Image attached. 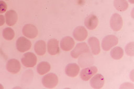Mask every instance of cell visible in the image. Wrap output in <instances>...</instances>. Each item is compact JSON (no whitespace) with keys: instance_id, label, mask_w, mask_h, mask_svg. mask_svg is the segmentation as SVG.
Returning a JSON list of instances; mask_svg holds the SVG:
<instances>
[{"instance_id":"obj_28","label":"cell","mask_w":134,"mask_h":89,"mask_svg":"<svg viewBox=\"0 0 134 89\" xmlns=\"http://www.w3.org/2000/svg\"><path fill=\"white\" fill-rule=\"evenodd\" d=\"M0 88H1V89H3V88H4V87H3V86L1 85V84H0Z\"/></svg>"},{"instance_id":"obj_3","label":"cell","mask_w":134,"mask_h":89,"mask_svg":"<svg viewBox=\"0 0 134 89\" xmlns=\"http://www.w3.org/2000/svg\"><path fill=\"white\" fill-rule=\"evenodd\" d=\"M88 52H90L89 47L86 43L82 42L77 43L73 51L71 52L70 55L73 58H77L82 54Z\"/></svg>"},{"instance_id":"obj_10","label":"cell","mask_w":134,"mask_h":89,"mask_svg":"<svg viewBox=\"0 0 134 89\" xmlns=\"http://www.w3.org/2000/svg\"><path fill=\"white\" fill-rule=\"evenodd\" d=\"M6 68L10 73L15 74L18 73L20 70V63L16 59H11L7 61L6 64Z\"/></svg>"},{"instance_id":"obj_15","label":"cell","mask_w":134,"mask_h":89,"mask_svg":"<svg viewBox=\"0 0 134 89\" xmlns=\"http://www.w3.org/2000/svg\"><path fill=\"white\" fill-rule=\"evenodd\" d=\"M85 26L88 29L94 30L97 27L98 24V19L96 16L90 14L85 19Z\"/></svg>"},{"instance_id":"obj_22","label":"cell","mask_w":134,"mask_h":89,"mask_svg":"<svg viewBox=\"0 0 134 89\" xmlns=\"http://www.w3.org/2000/svg\"><path fill=\"white\" fill-rule=\"evenodd\" d=\"M124 54V51L121 47L118 46L113 48L110 51V55L114 60H119L123 57Z\"/></svg>"},{"instance_id":"obj_4","label":"cell","mask_w":134,"mask_h":89,"mask_svg":"<svg viewBox=\"0 0 134 89\" xmlns=\"http://www.w3.org/2000/svg\"><path fill=\"white\" fill-rule=\"evenodd\" d=\"M21 61L26 67H34L37 62V57L34 53L27 52L23 56Z\"/></svg>"},{"instance_id":"obj_12","label":"cell","mask_w":134,"mask_h":89,"mask_svg":"<svg viewBox=\"0 0 134 89\" xmlns=\"http://www.w3.org/2000/svg\"><path fill=\"white\" fill-rule=\"evenodd\" d=\"M105 82V79L103 75L100 74H97L94 75L90 81V85L93 88L99 89L102 88Z\"/></svg>"},{"instance_id":"obj_18","label":"cell","mask_w":134,"mask_h":89,"mask_svg":"<svg viewBox=\"0 0 134 89\" xmlns=\"http://www.w3.org/2000/svg\"><path fill=\"white\" fill-rule=\"evenodd\" d=\"M18 16L14 10H9L5 13L6 23L9 26H13L17 23Z\"/></svg>"},{"instance_id":"obj_7","label":"cell","mask_w":134,"mask_h":89,"mask_svg":"<svg viewBox=\"0 0 134 89\" xmlns=\"http://www.w3.org/2000/svg\"><path fill=\"white\" fill-rule=\"evenodd\" d=\"M23 34L27 38L34 39L38 36V30L35 26L31 24H27L24 26L22 30Z\"/></svg>"},{"instance_id":"obj_14","label":"cell","mask_w":134,"mask_h":89,"mask_svg":"<svg viewBox=\"0 0 134 89\" xmlns=\"http://www.w3.org/2000/svg\"><path fill=\"white\" fill-rule=\"evenodd\" d=\"M88 43L91 49L93 55H97L100 53V43L98 39L96 37H91L88 39Z\"/></svg>"},{"instance_id":"obj_25","label":"cell","mask_w":134,"mask_h":89,"mask_svg":"<svg viewBox=\"0 0 134 89\" xmlns=\"http://www.w3.org/2000/svg\"><path fill=\"white\" fill-rule=\"evenodd\" d=\"M7 5L3 1H0V14H3L7 10Z\"/></svg>"},{"instance_id":"obj_1","label":"cell","mask_w":134,"mask_h":89,"mask_svg":"<svg viewBox=\"0 0 134 89\" xmlns=\"http://www.w3.org/2000/svg\"><path fill=\"white\" fill-rule=\"evenodd\" d=\"M59 79L54 73H49L44 76L42 79L43 86L48 88H53L58 84Z\"/></svg>"},{"instance_id":"obj_24","label":"cell","mask_w":134,"mask_h":89,"mask_svg":"<svg viewBox=\"0 0 134 89\" xmlns=\"http://www.w3.org/2000/svg\"><path fill=\"white\" fill-rule=\"evenodd\" d=\"M133 42H132L127 43V45L125 47V52L128 56H133L134 55V51H133Z\"/></svg>"},{"instance_id":"obj_11","label":"cell","mask_w":134,"mask_h":89,"mask_svg":"<svg viewBox=\"0 0 134 89\" xmlns=\"http://www.w3.org/2000/svg\"><path fill=\"white\" fill-rule=\"evenodd\" d=\"M88 31L83 26H78L74 30L73 35L74 38L77 41H83L88 37Z\"/></svg>"},{"instance_id":"obj_2","label":"cell","mask_w":134,"mask_h":89,"mask_svg":"<svg viewBox=\"0 0 134 89\" xmlns=\"http://www.w3.org/2000/svg\"><path fill=\"white\" fill-rule=\"evenodd\" d=\"M118 38L114 35H108L105 37L102 40L101 47L105 51H108L112 48L118 45Z\"/></svg>"},{"instance_id":"obj_26","label":"cell","mask_w":134,"mask_h":89,"mask_svg":"<svg viewBox=\"0 0 134 89\" xmlns=\"http://www.w3.org/2000/svg\"><path fill=\"white\" fill-rule=\"evenodd\" d=\"M4 23H5V17L3 15L0 14V26H3Z\"/></svg>"},{"instance_id":"obj_23","label":"cell","mask_w":134,"mask_h":89,"mask_svg":"<svg viewBox=\"0 0 134 89\" xmlns=\"http://www.w3.org/2000/svg\"><path fill=\"white\" fill-rule=\"evenodd\" d=\"M3 36L5 39L7 40H12L14 38V31L12 28L6 27L3 30Z\"/></svg>"},{"instance_id":"obj_27","label":"cell","mask_w":134,"mask_h":89,"mask_svg":"<svg viewBox=\"0 0 134 89\" xmlns=\"http://www.w3.org/2000/svg\"><path fill=\"white\" fill-rule=\"evenodd\" d=\"M129 1L130 2L131 4H133L134 3V0H129Z\"/></svg>"},{"instance_id":"obj_17","label":"cell","mask_w":134,"mask_h":89,"mask_svg":"<svg viewBox=\"0 0 134 89\" xmlns=\"http://www.w3.org/2000/svg\"><path fill=\"white\" fill-rule=\"evenodd\" d=\"M80 71V67L76 63L69 64L66 67L65 73L70 77H75L78 75Z\"/></svg>"},{"instance_id":"obj_5","label":"cell","mask_w":134,"mask_h":89,"mask_svg":"<svg viewBox=\"0 0 134 89\" xmlns=\"http://www.w3.org/2000/svg\"><path fill=\"white\" fill-rule=\"evenodd\" d=\"M31 42L25 37H20L16 41V48L20 52H25L31 49Z\"/></svg>"},{"instance_id":"obj_9","label":"cell","mask_w":134,"mask_h":89,"mask_svg":"<svg viewBox=\"0 0 134 89\" xmlns=\"http://www.w3.org/2000/svg\"><path fill=\"white\" fill-rule=\"evenodd\" d=\"M79 66L81 67H90L94 63V60L90 52L82 54L78 60Z\"/></svg>"},{"instance_id":"obj_13","label":"cell","mask_w":134,"mask_h":89,"mask_svg":"<svg viewBox=\"0 0 134 89\" xmlns=\"http://www.w3.org/2000/svg\"><path fill=\"white\" fill-rule=\"evenodd\" d=\"M75 46V40L70 36L63 38L60 42V48L64 51H69L73 48Z\"/></svg>"},{"instance_id":"obj_19","label":"cell","mask_w":134,"mask_h":89,"mask_svg":"<svg viewBox=\"0 0 134 89\" xmlns=\"http://www.w3.org/2000/svg\"><path fill=\"white\" fill-rule=\"evenodd\" d=\"M34 49L37 55L40 56L44 55L47 51L46 43L44 40H38L35 43Z\"/></svg>"},{"instance_id":"obj_21","label":"cell","mask_w":134,"mask_h":89,"mask_svg":"<svg viewBox=\"0 0 134 89\" xmlns=\"http://www.w3.org/2000/svg\"><path fill=\"white\" fill-rule=\"evenodd\" d=\"M51 66L48 62L43 61L40 62L37 66V72L40 75H44L49 72Z\"/></svg>"},{"instance_id":"obj_20","label":"cell","mask_w":134,"mask_h":89,"mask_svg":"<svg viewBox=\"0 0 134 89\" xmlns=\"http://www.w3.org/2000/svg\"><path fill=\"white\" fill-rule=\"evenodd\" d=\"M113 4L116 9L121 12L126 11L129 7L127 0H114Z\"/></svg>"},{"instance_id":"obj_6","label":"cell","mask_w":134,"mask_h":89,"mask_svg":"<svg viewBox=\"0 0 134 89\" xmlns=\"http://www.w3.org/2000/svg\"><path fill=\"white\" fill-rule=\"evenodd\" d=\"M110 25L112 30L114 31H119L123 26V20L120 15L118 13L113 14L110 19Z\"/></svg>"},{"instance_id":"obj_8","label":"cell","mask_w":134,"mask_h":89,"mask_svg":"<svg viewBox=\"0 0 134 89\" xmlns=\"http://www.w3.org/2000/svg\"><path fill=\"white\" fill-rule=\"evenodd\" d=\"M97 71H98V69L96 67L92 66L87 67L81 70L80 73V77L83 81H88L92 76L96 74Z\"/></svg>"},{"instance_id":"obj_16","label":"cell","mask_w":134,"mask_h":89,"mask_svg":"<svg viewBox=\"0 0 134 89\" xmlns=\"http://www.w3.org/2000/svg\"><path fill=\"white\" fill-rule=\"evenodd\" d=\"M59 43V40L55 39H51L48 40L47 48H48V53L50 55H55L59 53L60 48Z\"/></svg>"}]
</instances>
